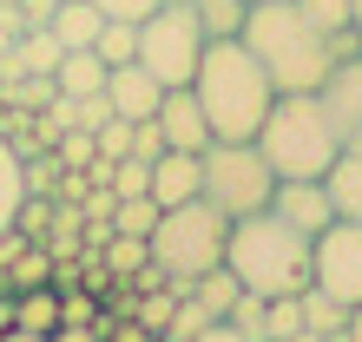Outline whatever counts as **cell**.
Instances as JSON below:
<instances>
[{
    "label": "cell",
    "instance_id": "obj_1",
    "mask_svg": "<svg viewBox=\"0 0 362 342\" xmlns=\"http://www.w3.org/2000/svg\"><path fill=\"white\" fill-rule=\"evenodd\" d=\"M238 40L257 53V66L270 73L276 93H316V86L329 79V66L356 47V40H336V33L316 27V20H303L296 0H250Z\"/></svg>",
    "mask_w": 362,
    "mask_h": 342
},
{
    "label": "cell",
    "instance_id": "obj_2",
    "mask_svg": "<svg viewBox=\"0 0 362 342\" xmlns=\"http://www.w3.org/2000/svg\"><path fill=\"white\" fill-rule=\"evenodd\" d=\"M191 99L204 105L211 138H257L276 86L257 66V53H250L238 33H224V40H204V59H198V73H191Z\"/></svg>",
    "mask_w": 362,
    "mask_h": 342
},
{
    "label": "cell",
    "instance_id": "obj_3",
    "mask_svg": "<svg viewBox=\"0 0 362 342\" xmlns=\"http://www.w3.org/2000/svg\"><path fill=\"white\" fill-rule=\"evenodd\" d=\"M310 250L316 237L290 230L276 211H250V218H230V237H224V270L238 276L244 290L257 296H296L310 283Z\"/></svg>",
    "mask_w": 362,
    "mask_h": 342
},
{
    "label": "cell",
    "instance_id": "obj_4",
    "mask_svg": "<svg viewBox=\"0 0 362 342\" xmlns=\"http://www.w3.org/2000/svg\"><path fill=\"white\" fill-rule=\"evenodd\" d=\"M257 152L270 158L276 178H323L336 165V152H343V138H336L316 93H276L264 125H257Z\"/></svg>",
    "mask_w": 362,
    "mask_h": 342
},
{
    "label": "cell",
    "instance_id": "obj_5",
    "mask_svg": "<svg viewBox=\"0 0 362 342\" xmlns=\"http://www.w3.org/2000/svg\"><path fill=\"white\" fill-rule=\"evenodd\" d=\"M224 237H230V218L211 198H185V204H165L145 250H152V264L172 276V290H185L191 276L218 270L224 264Z\"/></svg>",
    "mask_w": 362,
    "mask_h": 342
},
{
    "label": "cell",
    "instance_id": "obj_6",
    "mask_svg": "<svg viewBox=\"0 0 362 342\" xmlns=\"http://www.w3.org/2000/svg\"><path fill=\"white\" fill-rule=\"evenodd\" d=\"M198 165H204V198L218 204L224 218H250L276 191V171L257 152V138H211L198 152Z\"/></svg>",
    "mask_w": 362,
    "mask_h": 342
},
{
    "label": "cell",
    "instance_id": "obj_7",
    "mask_svg": "<svg viewBox=\"0 0 362 342\" xmlns=\"http://www.w3.org/2000/svg\"><path fill=\"white\" fill-rule=\"evenodd\" d=\"M204 20L178 7V0H158L152 13L139 20V66L152 73L158 86H191V73H198L204 59Z\"/></svg>",
    "mask_w": 362,
    "mask_h": 342
},
{
    "label": "cell",
    "instance_id": "obj_8",
    "mask_svg": "<svg viewBox=\"0 0 362 342\" xmlns=\"http://www.w3.org/2000/svg\"><path fill=\"white\" fill-rule=\"evenodd\" d=\"M310 283L329 290L336 303H362V224L356 218H336L310 250Z\"/></svg>",
    "mask_w": 362,
    "mask_h": 342
},
{
    "label": "cell",
    "instance_id": "obj_9",
    "mask_svg": "<svg viewBox=\"0 0 362 342\" xmlns=\"http://www.w3.org/2000/svg\"><path fill=\"white\" fill-rule=\"evenodd\" d=\"M316 99H323V112H329V125H336V138L362 152V47H349V53L329 66V79L316 86Z\"/></svg>",
    "mask_w": 362,
    "mask_h": 342
},
{
    "label": "cell",
    "instance_id": "obj_10",
    "mask_svg": "<svg viewBox=\"0 0 362 342\" xmlns=\"http://www.w3.org/2000/svg\"><path fill=\"white\" fill-rule=\"evenodd\" d=\"M270 211H276V218H284L290 230H303V237H323V230L336 224V204H329L323 178H276Z\"/></svg>",
    "mask_w": 362,
    "mask_h": 342
},
{
    "label": "cell",
    "instance_id": "obj_11",
    "mask_svg": "<svg viewBox=\"0 0 362 342\" xmlns=\"http://www.w3.org/2000/svg\"><path fill=\"white\" fill-rule=\"evenodd\" d=\"M158 132H165V152H204L211 145V119H204V105L191 99V86H165V99H158Z\"/></svg>",
    "mask_w": 362,
    "mask_h": 342
},
{
    "label": "cell",
    "instance_id": "obj_12",
    "mask_svg": "<svg viewBox=\"0 0 362 342\" xmlns=\"http://www.w3.org/2000/svg\"><path fill=\"white\" fill-rule=\"evenodd\" d=\"M105 99H112V112L119 119H152L158 112V99H165V86L139 66V59H125V66L105 73Z\"/></svg>",
    "mask_w": 362,
    "mask_h": 342
},
{
    "label": "cell",
    "instance_id": "obj_13",
    "mask_svg": "<svg viewBox=\"0 0 362 342\" xmlns=\"http://www.w3.org/2000/svg\"><path fill=\"white\" fill-rule=\"evenodd\" d=\"M152 198L158 204L204 198V165H198V152H158L152 158Z\"/></svg>",
    "mask_w": 362,
    "mask_h": 342
},
{
    "label": "cell",
    "instance_id": "obj_14",
    "mask_svg": "<svg viewBox=\"0 0 362 342\" xmlns=\"http://www.w3.org/2000/svg\"><path fill=\"white\" fill-rule=\"evenodd\" d=\"M323 191H329L336 218H356V224H362V152H356V145L336 152V165L323 171Z\"/></svg>",
    "mask_w": 362,
    "mask_h": 342
},
{
    "label": "cell",
    "instance_id": "obj_15",
    "mask_svg": "<svg viewBox=\"0 0 362 342\" xmlns=\"http://www.w3.org/2000/svg\"><path fill=\"white\" fill-rule=\"evenodd\" d=\"M105 59L93 53V47H73V53H59V66H53V86L66 99H86V93H105Z\"/></svg>",
    "mask_w": 362,
    "mask_h": 342
},
{
    "label": "cell",
    "instance_id": "obj_16",
    "mask_svg": "<svg viewBox=\"0 0 362 342\" xmlns=\"http://www.w3.org/2000/svg\"><path fill=\"white\" fill-rule=\"evenodd\" d=\"M99 27H105V13L93 7V0H59V7H53V20H47V33L59 40V47H93V40H99Z\"/></svg>",
    "mask_w": 362,
    "mask_h": 342
},
{
    "label": "cell",
    "instance_id": "obj_17",
    "mask_svg": "<svg viewBox=\"0 0 362 342\" xmlns=\"http://www.w3.org/2000/svg\"><path fill=\"white\" fill-rule=\"evenodd\" d=\"M13 323L33 329V336H53L59 329V290L40 283V290H13Z\"/></svg>",
    "mask_w": 362,
    "mask_h": 342
},
{
    "label": "cell",
    "instance_id": "obj_18",
    "mask_svg": "<svg viewBox=\"0 0 362 342\" xmlns=\"http://www.w3.org/2000/svg\"><path fill=\"white\" fill-rule=\"evenodd\" d=\"M238 276H230L224 264L218 270H204V276H191V283H185V296H191V303H198L204 316H230V303H238Z\"/></svg>",
    "mask_w": 362,
    "mask_h": 342
},
{
    "label": "cell",
    "instance_id": "obj_19",
    "mask_svg": "<svg viewBox=\"0 0 362 342\" xmlns=\"http://www.w3.org/2000/svg\"><path fill=\"white\" fill-rule=\"evenodd\" d=\"M20 165H27V158H20V145L0 132V230L20 218V198H27V178H20Z\"/></svg>",
    "mask_w": 362,
    "mask_h": 342
},
{
    "label": "cell",
    "instance_id": "obj_20",
    "mask_svg": "<svg viewBox=\"0 0 362 342\" xmlns=\"http://www.w3.org/2000/svg\"><path fill=\"white\" fill-rule=\"evenodd\" d=\"M296 309H303V329H316V336H329V329H343V323H349V303H336V296H329V290H316V283L296 290Z\"/></svg>",
    "mask_w": 362,
    "mask_h": 342
},
{
    "label": "cell",
    "instance_id": "obj_21",
    "mask_svg": "<svg viewBox=\"0 0 362 342\" xmlns=\"http://www.w3.org/2000/svg\"><path fill=\"white\" fill-rule=\"evenodd\" d=\"M158 198H112V230L119 237H152V224H158Z\"/></svg>",
    "mask_w": 362,
    "mask_h": 342
},
{
    "label": "cell",
    "instance_id": "obj_22",
    "mask_svg": "<svg viewBox=\"0 0 362 342\" xmlns=\"http://www.w3.org/2000/svg\"><path fill=\"white\" fill-rule=\"evenodd\" d=\"M93 53L105 59V66H125V59H139V27H132V20H105L99 40H93Z\"/></svg>",
    "mask_w": 362,
    "mask_h": 342
},
{
    "label": "cell",
    "instance_id": "obj_23",
    "mask_svg": "<svg viewBox=\"0 0 362 342\" xmlns=\"http://www.w3.org/2000/svg\"><path fill=\"white\" fill-rule=\"evenodd\" d=\"M178 7L198 13L211 40H224V33H238V27H244V0H178Z\"/></svg>",
    "mask_w": 362,
    "mask_h": 342
},
{
    "label": "cell",
    "instance_id": "obj_24",
    "mask_svg": "<svg viewBox=\"0 0 362 342\" xmlns=\"http://www.w3.org/2000/svg\"><path fill=\"white\" fill-rule=\"evenodd\" d=\"M105 191H112V198H152V158H119Z\"/></svg>",
    "mask_w": 362,
    "mask_h": 342
},
{
    "label": "cell",
    "instance_id": "obj_25",
    "mask_svg": "<svg viewBox=\"0 0 362 342\" xmlns=\"http://www.w3.org/2000/svg\"><path fill=\"white\" fill-rule=\"evenodd\" d=\"M145 264H152V250H145V237H119V230L105 237V270H112V276H139Z\"/></svg>",
    "mask_w": 362,
    "mask_h": 342
},
{
    "label": "cell",
    "instance_id": "obj_26",
    "mask_svg": "<svg viewBox=\"0 0 362 342\" xmlns=\"http://www.w3.org/2000/svg\"><path fill=\"white\" fill-rule=\"evenodd\" d=\"M264 309H270V296H257V290H238V303H230V316H224V323L238 329L244 342H257V336H264Z\"/></svg>",
    "mask_w": 362,
    "mask_h": 342
},
{
    "label": "cell",
    "instance_id": "obj_27",
    "mask_svg": "<svg viewBox=\"0 0 362 342\" xmlns=\"http://www.w3.org/2000/svg\"><path fill=\"white\" fill-rule=\"evenodd\" d=\"M125 152H132V119H119V112H112V119H105L99 132H93V158H105V165H119Z\"/></svg>",
    "mask_w": 362,
    "mask_h": 342
},
{
    "label": "cell",
    "instance_id": "obj_28",
    "mask_svg": "<svg viewBox=\"0 0 362 342\" xmlns=\"http://www.w3.org/2000/svg\"><path fill=\"white\" fill-rule=\"evenodd\" d=\"M296 7H303V20H316L323 33L349 40V7H356V0H296Z\"/></svg>",
    "mask_w": 362,
    "mask_h": 342
},
{
    "label": "cell",
    "instance_id": "obj_29",
    "mask_svg": "<svg viewBox=\"0 0 362 342\" xmlns=\"http://www.w3.org/2000/svg\"><path fill=\"white\" fill-rule=\"evenodd\" d=\"M53 264H47V250H20V264H13V276H7V290H40V283H53V276H47Z\"/></svg>",
    "mask_w": 362,
    "mask_h": 342
},
{
    "label": "cell",
    "instance_id": "obj_30",
    "mask_svg": "<svg viewBox=\"0 0 362 342\" xmlns=\"http://www.w3.org/2000/svg\"><path fill=\"white\" fill-rule=\"evenodd\" d=\"M290 329H303V309H296V296H270V309H264V336H270V342H284Z\"/></svg>",
    "mask_w": 362,
    "mask_h": 342
},
{
    "label": "cell",
    "instance_id": "obj_31",
    "mask_svg": "<svg viewBox=\"0 0 362 342\" xmlns=\"http://www.w3.org/2000/svg\"><path fill=\"white\" fill-rule=\"evenodd\" d=\"M158 152H165L158 119H132V152H125V158H158Z\"/></svg>",
    "mask_w": 362,
    "mask_h": 342
},
{
    "label": "cell",
    "instance_id": "obj_32",
    "mask_svg": "<svg viewBox=\"0 0 362 342\" xmlns=\"http://www.w3.org/2000/svg\"><path fill=\"white\" fill-rule=\"evenodd\" d=\"M53 152H59V165H93V132H59Z\"/></svg>",
    "mask_w": 362,
    "mask_h": 342
},
{
    "label": "cell",
    "instance_id": "obj_33",
    "mask_svg": "<svg viewBox=\"0 0 362 342\" xmlns=\"http://www.w3.org/2000/svg\"><path fill=\"white\" fill-rule=\"evenodd\" d=\"M93 7H99L105 20H132V27H139V20H145V13H152V7H158V0H93Z\"/></svg>",
    "mask_w": 362,
    "mask_h": 342
},
{
    "label": "cell",
    "instance_id": "obj_34",
    "mask_svg": "<svg viewBox=\"0 0 362 342\" xmlns=\"http://www.w3.org/2000/svg\"><path fill=\"white\" fill-rule=\"evenodd\" d=\"M191 342H244V336H238V329H230V323H224V316H211V323H204L198 336H191Z\"/></svg>",
    "mask_w": 362,
    "mask_h": 342
},
{
    "label": "cell",
    "instance_id": "obj_35",
    "mask_svg": "<svg viewBox=\"0 0 362 342\" xmlns=\"http://www.w3.org/2000/svg\"><path fill=\"white\" fill-rule=\"evenodd\" d=\"M47 342H99V329H86V323H59Z\"/></svg>",
    "mask_w": 362,
    "mask_h": 342
},
{
    "label": "cell",
    "instance_id": "obj_36",
    "mask_svg": "<svg viewBox=\"0 0 362 342\" xmlns=\"http://www.w3.org/2000/svg\"><path fill=\"white\" fill-rule=\"evenodd\" d=\"M7 59H13V27H0V73H7Z\"/></svg>",
    "mask_w": 362,
    "mask_h": 342
},
{
    "label": "cell",
    "instance_id": "obj_37",
    "mask_svg": "<svg viewBox=\"0 0 362 342\" xmlns=\"http://www.w3.org/2000/svg\"><path fill=\"white\" fill-rule=\"evenodd\" d=\"M7 329H13V290L0 296V336H7Z\"/></svg>",
    "mask_w": 362,
    "mask_h": 342
},
{
    "label": "cell",
    "instance_id": "obj_38",
    "mask_svg": "<svg viewBox=\"0 0 362 342\" xmlns=\"http://www.w3.org/2000/svg\"><path fill=\"white\" fill-rule=\"evenodd\" d=\"M0 342H47V336H33V329H20V323H13V329L0 336Z\"/></svg>",
    "mask_w": 362,
    "mask_h": 342
},
{
    "label": "cell",
    "instance_id": "obj_39",
    "mask_svg": "<svg viewBox=\"0 0 362 342\" xmlns=\"http://www.w3.org/2000/svg\"><path fill=\"white\" fill-rule=\"evenodd\" d=\"M349 40H356V47H362V0H356V7H349Z\"/></svg>",
    "mask_w": 362,
    "mask_h": 342
},
{
    "label": "cell",
    "instance_id": "obj_40",
    "mask_svg": "<svg viewBox=\"0 0 362 342\" xmlns=\"http://www.w3.org/2000/svg\"><path fill=\"white\" fill-rule=\"evenodd\" d=\"M343 329H349V342H362V303L349 309V323H343Z\"/></svg>",
    "mask_w": 362,
    "mask_h": 342
},
{
    "label": "cell",
    "instance_id": "obj_41",
    "mask_svg": "<svg viewBox=\"0 0 362 342\" xmlns=\"http://www.w3.org/2000/svg\"><path fill=\"white\" fill-rule=\"evenodd\" d=\"M112 342H152V336H145V329H139V323H132V329H119V336H112Z\"/></svg>",
    "mask_w": 362,
    "mask_h": 342
},
{
    "label": "cell",
    "instance_id": "obj_42",
    "mask_svg": "<svg viewBox=\"0 0 362 342\" xmlns=\"http://www.w3.org/2000/svg\"><path fill=\"white\" fill-rule=\"evenodd\" d=\"M284 342H323V336H316V329H290Z\"/></svg>",
    "mask_w": 362,
    "mask_h": 342
},
{
    "label": "cell",
    "instance_id": "obj_43",
    "mask_svg": "<svg viewBox=\"0 0 362 342\" xmlns=\"http://www.w3.org/2000/svg\"><path fill=\"white\" fill-rule=\"evenodd\" d=\"M323 342H349V329H329V336H323Z\"/></svg>",
    "mask_w": 362,
    "mask_h": 342
},
{
    "label": "cell",
    "instance_id": "obj_44",
    "mask_svg": "<svg viewBox=\"0 0 362 342\" xmlns=\"http://www.w3.org/2000/svg\"><path fill=\"white\" fill-rule=\"evenodd\" d=\"M244 7H250V0H244Z\"/></svg>",
    "mask_w": 362,
    "mask_h": 342
}]
</instances>
